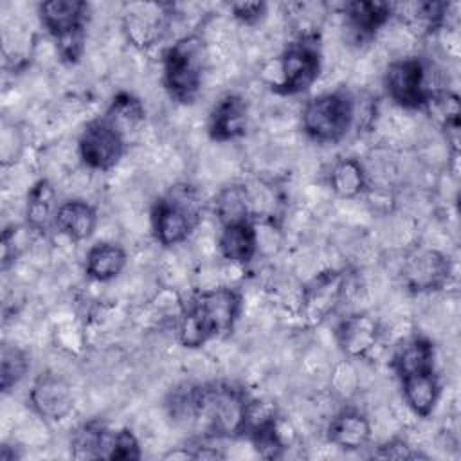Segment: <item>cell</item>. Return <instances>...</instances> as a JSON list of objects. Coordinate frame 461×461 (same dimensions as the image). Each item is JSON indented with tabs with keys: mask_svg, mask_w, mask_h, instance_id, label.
<instances>
[{
	"mask_svg": "<svg viewBox=\"0 0 461 461\" xmlns=\"http://www.w3.org/2000/svg\"><path fill=\"white\" fill-rule=\"evenodd\" d=\"M254 398L230 382L189 384L171 393L167 411L173 421L198 441L245 438Z\"/></svg>",
	"mask_w": 461,
	"mask_h": 461,
	"instance_id": "1",
	"label": "cell"
},
{
	"mask_svg": "<svg viewBox=\"0 0 461 461\" xmlns=\"http://www.w3.org/2000/svg\"><path fill=\"white\" fill-rule=\"evenodd\" d=\"M243 310V294L236 286H214L194 292L180 306L176 321L178 342L187 349L229 335Z\"/></svg>",
	"mask_w": 461,
	"mask_h": 461,
	"instance_id": "2",
	"label": "cell"
},
{
	"mask_svg": "<svg viewBox=\"0 0 461 461\" xmlns=\"http://www.w3.org/2000/svg\"><path fill=\"white\" fill-rule=\"evenodd\" d=\"M207 65V45L202 34L176 38L162 54V86L171 101L193 104L202 90Z\"/></svg>",
	"mask_w": 461,
	"mask_h": 461,
	"instance_id": "3",
	"label": "cell"
},
{
	"mask_svg": "<svg viewBox=\"0 0 461 461\" xmlns=\"http://www.w3.org/2000/svg\"><path fill=\"white\" fill-rule=\"evenodd\" d=\"M357 122V99L346 88L308 99L301 112L303 133L319 144L340 142Z\"/></svg>",
	"mask_w": 461,
	"mask_h": 461,
	"instance_id": "4",
	"label": "cell"
},
{
	"mask_svg": "<svg viewBox=\"0 0 461 461\" xmlns=\"http://www.w3.org/2000/svg\"><path fill=\"white\" fill-rule=\"evenodd\" d=\"M41 27L54 40L61 63L81 61L86 45L90 5L83 0H47L38 5Z\"/></svg>",
	"mask_w": 461,
	"mask_h": 461,
	"instance_id": "5",
	"label": "cell"
},
{
	"mask_svg": "<svg viewBox=\"0 0 461 461\" xmlns=\"http://www.w3.org/2000/svg\"><path fill=\"white\" fill-rule=\"evenodd\" d=\"M202 220L198 191L189 184L171 185L151 207V230L162 247L184 243Z\"/></svg>",
	"mask_w": 461,
	"mask_h": 461,
	"instance_id": "6",
	"label": "cell"
},
{
	"mask_svg": "<svg viewBox=\"0 0 461 461\" xmlns=\"http://www.w3.org/2000/svg\"><path fill=\"white\" fill-rule=\"evenodd\" d=\"M277 74L270 90L277 95H299L312 88L322 70L321 40L315 32H304L290 41L274 59Z\"/></svg>",
	"mask_w": 461,
	"mask_h": 461,
	"instance_id": "7",
	"label": "cell"
},
{
	"mask_svg": "<svg viewBox=\"0 0 461 461\" xmlns=\"http://www.w3.org/2000/svg\"><path fill=\"white\" fill-rule=\"evenodd\" d=\"M429 63L421 56L393 59L384 70L387 97L405 110H425L436 90L429 79Z\"/></svg>",
	"mask_w": 461,
	"mask_h": 461,
	"instance_id": "8",
	"label": "cell"
},
{
	"mask_svg": "<svg viewBox=\"0 0 461 461\" xmlns=\"http://www.w3.org/2000/svg\"><path fill=\"white\" fill-rule=\"evenodd\" d=\"M128 139L103 115L88 121L77 139L81 162L92 171H110L126 153Z\"/></svg>",
	"mask_w": 461,
	"mask_h": 461,
	"instance_id": "9",
	"label": "cell"
},
{
	"mask_svg": "<svg viewBox=\"0 0 461 461\" xmlns=\"http://www.w3.org/2000/svg\"><path fill=\"white\" fill-rule=\"evenodd\" d=\"M175 18V5L166 2H135L122 13V31L126 40L140 49H151L160 43Z\"/></svg>",
	"mask_w": 461,
	"mask_h": 461,
	"instance_id": "10",
	"label": "cell"
},
{
	"mask_svg": "<svg viewBox=\"0 0 461 461\" xmlns=\"http://www.w3.org/2000/svg\"><path fill=\"white\" fill-rule=\"evenodd\" d=\"M454 274L450 258L436 249L414 250L402 267L403 286L414 294H434L443 290Z\"/></svg>",
	"mask_w": 461,
	"mask_h": 461,
	"instance_id": "11",
	"label": "cell"
},
{
	"mask_svg": "<svg viewBox=\"0 0 461 461\" xmlns=\"http://www.w3.org/2000/svg\"><path fill=\"white\" fill-rule=\"evenodd\" d=\"M348 288L346 270H324L317 274L304 288L301 295V315L310 324L324 322L344 301Z\"/></svg>",
	"mask_w": 461,
	"mask_h": 461,
	"instance_id": "12",
	"label": "cell"
},
{
	"mask_svg": "<svg viewBox=\"0 0 461 461\" xmlns=\"http://www.w3.org/2000/svg\"><path fill=\"white\" fill-rule=\"evenodd\" d=\"M27 402L31 409L47 421H61L74 409L70 384L54 371H43L32 382Z\"/></svg>",
	"mask_w": 461,
	"mask_h": 461,
	"instance_id": "13",
	"label": "cell"
},
{
	"mask_svg": "<svg viewBox=\"0 0 461 461\" xmlns=\"http://www.w3.org/2000/svg\"><path fill=\"white\" fill-rule=\"evenodd\" d=\"M207 135L214 142H232L247 135L249 103L241 94L221 95L207 115Z\"/></svg>",
	"mask_w": 461,
	"mask_h": 461,
	"instance_id": "14",
	"label": "cell"
},
{
	"mask_svg": "<svg viewBox=\"0 0 461 461\" xmlns=\"http://www.w3.org/2000/svg\"><path fill=\"white\" fill-rule=\"evenodd\" d=\"M378 339L380 324L366 312L349 313L348 317L340 319L335 328L337 346L348 358L367 357L378 344Z\"/></svg>",
	"mask_w": 461,
	"mask_h": 461,
	"instance_id": "15",
	"label": "cell"
},
{
	"mask_svg": "<svg viewBox=\"0 0 461 461\" xmlns=\"http://www.w3.org/2000/svg\"><path fill=\"white\" fill-rule=\"evenodd\" d=\"M396 14V5L380 0H353L344 4V22L357 43H369Z\"/></svg>",
	"mask_w": 461,
	"mask_h": 461,
	"instance_id": "16",
	"label": "cell"
},
{
	"mask_svg": "<svg viewBox=\"0 0 461 461\" xmlns=\"http://www.w3.org/2000/svg\"><path fill=\"white\" fill-rule=\"evenodd\" d=\"M371 436L373 430L367 416L357 409L339 411L326 427L328 443L346 452L366 448L371 443Z\"/></svg>",
	"mask_w": 461,
	"mask_h": 461,
	"instance_id": "17",
	"label": "cell"
},
{
	"mask_svg": "<svg viewBox=\"0 0 461 461\" xmlns=\"http://www.w3.org/2000/svg\"><path fill=\"white\" fill-rule=\"evenodd\" d=\"M396 378L425 373L436 369V346L425 335H411L396 346L389 362Z\"/></svg>",
	"mask_w": 461,
	"mask_h": 461,
	"instance_id": "18",
	"label": "cell"
},
{
	"mask_svg": "<svg viewBox=\"0 0 461 461\" xmlns=\"http://www.w3.org/2000/svg\"><path fill=\"white\" fill-rule=\"evenodd\" d=\"M258 249L259 240L254 220H240L221 225L218 250L227 261L245 267L256 258Z\"/></svg>",
	"mask_w": 461,
	"mask_h": 461,
	"instance_id": "19",
	"label": "cell"
},
{
	"mask_svg": "<svg viewBox=\"0 0 461 461\" xmlns=\"http://www.w3.org/2000/svg\"><path fill=\"white\" fill-rule=\"evenodd\" d=\"M54 227L70 241H85L97 227V209L86 200H65L56 209Z\"/></svg>",
	"mask_w": 461,
	"mask_h": 461,
	"instance_id": "20",
	"label": "cell"
},
{
	"mask_svg": "<svg viewBox=\"0 0 461 461\" xmlns=\"http://www.w3.org/2000/svg\"><path fill=\"white\" fill-rule=\"evenodd\" d=\"M403 402L420 418H429L441 396V380L436 369L398 380Z\"/></svg>",
	"mask_w": 461,
	"mask_h": 461,
	"instance_id": "21",
	"label": "cell"
},
{
	"mask_svg": "<svg viewBox=\"0 0 461 461\" xmlns=\"http://www.w3.org/2000/svg\"><path fill=\"white\" fill-rule=\"evenodd\" d=\"M128 254L122 245L115 241H97L85 256V272L94 281H112L124 270Z\"/></svg>",
	"mask_w": 461,
	"mask_h": 461,
	"instance_id": "22",
	"label": "cell"
},
{
	"mask_svg": "<svg viewBox=\"0 0 461 461\" xmlns=\"http://www.w3.org/2000/svg\"><path fill=\"white\" fill-rule=\"evenodd\" d=\"M56 189L49 178L36 180L25 200V223L31 230L47 232L54 225L56 216Z\"/></svg>",
	"mask_w": 461,
	"mask_h": 461,
	"instance_id": "23",
	"label": "cell"
},
{
	"mask_svg": "<svg viewBox=\"0 0 461 461\" xmlns=\"http://www.w3.org/2000/svg\"><path fill=\"white\" fill-rule=\"evenodd\" d=\"M103 117L128 139L130 133H135L144 124L146 108L137 95L122 90L112 97Z\"/></svg>",
	"mask_w": 461,
	"mask_h": 461,
	"instance_id": "24",
	"label": "cell"
},
{
	"mask_svg": "<svg viewBox=\"0 0 461 461\" xmlns=\"http://www.w3.org/2000/svg\"><path fill=\"white\" fill-rule=\"evenodd\" d=\"M110 427L99 420L81 423L70 436V454L76 459H104Z\"/></svg>",
	"mask_w": 461,
	"mask_h": 461,
	"instance_id": "25",
	"label": "cell"
},
{
	"mask_svg": "<svg viewBox=\"0 0 461 461\" xmlns=\"http://www.w3.org/2000/svg\"><path fill=\"white\" fill-rule=\"evenodd\" d=\"M367 171L357 157H342L331 166L330 187L339 198L360 196L367 189Z\"/></svg>",
	"mask_w": 461,
	"mask_h": 461,
	"instance_id": "26",
	"label": "cell"
},
{
	"mask_svg": "<svg viewBox=\"0 0 461 461\" xmlns=\"http://www.w3.org/2000/svg\"><path fill=\"white\" fill-rule=\"evenodd\" d=\"M212 212L221 225L240 221V220H254L252 198L249 189L241 184L225 185L212 198Z\"/></svg>",
	"mask_w": 461,
	"mask_h": 461,
	"instance_id": "27",
	"label": "cell"
},
{
	"mask_svg": "<svg viewBox=\"0 0 461 461\" xmlns=\"http://www.w3.org/2000/svg\"><path fill=\"white\" fill-rule=\"evenodd\" d=\"M31 369V357L25 349L13 344H4L0 353V389L9 393L16 387Z\"/></svg>",
	"mask_w": 461,
	"mask_h": 461,
	"instance_id": "28",
	"label": "cell"
},
{
	"mask_svg": "<svg viewBox=\"0 0 461 461\" xmlns=\"http://www.w3.org/2000/svg\"><path fill=\"white\" fill-rule=\"evenodd\" d=\"M142 457L140 443L130 427L112 429L106 459L110 461H139Z\"/></svg>",
	"mask_w": 461,
	"mask_h": 461,
	"instance_id": "29",
	"label": "cell"
},
{
	"mask_svg": "<svg viewBox=\"0 0 461 461\" xmlns=\"http://www.w3.org/2000/svg\"><path fill=\"white\" fill-rule=\"evenodd\" d=\"M447 13H448L447 2H420L412 5V13L409 14V20L414 27L430 34L445 25Z\"/></svg>",
	"mask_w": 461,
	"mask_h": 461,
	"instance_id": "30",
	"label": "cell"
},
{
	"mask_svg": "<svg viewBox=\"0 0 461 461\" xmlns=\"http://www.w3.org/2000/svg\"><path fill=\"white\" fill-rule=\"evenodd\" d=\"M267 7L265 2H232L230 13L240 23L256 25L265 18Z\"/></svg>",
	"mask_w": 461,
	"mask_h": 461,
	"instance_id": "31",
	"label": "cell"
},
{
	"mask_svg": "<svg viewBox=\"0 0 461 461\" xmlns=\"http://www.w3.org/2000/svg\"><path fill=\"white\" fill-rule=\"evenodd\" d=\"M373 457H384V459H416L420 457L418 452H414L403 439H391L378 447L376 452H373Z\"/></svg>",
	"mask_w": 461,
	"mask_h": 461,
	"instance_id": "32",
	"label": "cell"
},
{
	"mask_svg": "<svg viewBox=\"0 0 461 461\" xmlns=\"http://www.w3.org/2000/svg\"><path fill=\"white\" fill-rule=\"evenodd\" d=\"M16 234L18 229H14V225L7 227L2 234V270H7L18 258V241H16Z\"/></svg>",
	"mask_w": 461,
	"mask_h": 461,
	"instance_id": "33",
	"label": "cell"
}]
</instances>
